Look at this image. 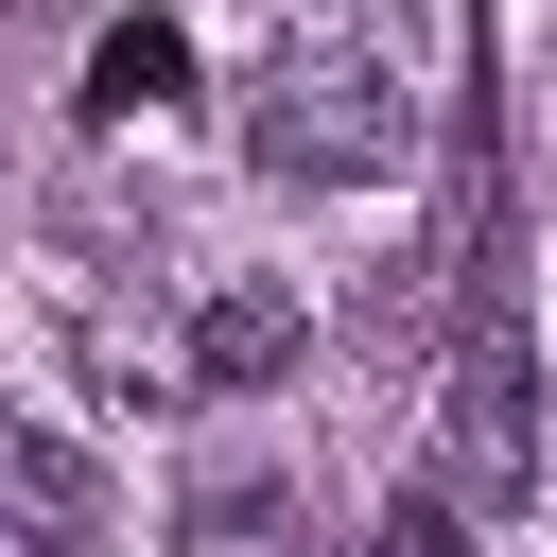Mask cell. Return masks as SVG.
Returning <instances> with one entry per match:
<instances>
[{
  "mask_svg": "<svg viewBox=\"0 0 557 557\" xmlns=\"http://www.w3.org/2000/svg\"><path fill=\"white\" fill-rule=\"evenodd\" d=\"M244 157L296 174V191H366V174L418 157V104H400V70L366 35H278L244 70Z\"/></svg>",
  "mask_w": 557,
  "mask_h": 557,
  "instance_id": "1",
  "label": "cell"
},
{
  "mask_svg": "<svg viewBox=\"0 0 557 557\" xmlns=\"http://www.w3.org/2000/svg\"><path fill=\"white\" fill-rule=\"evenodd\" d=\"M174 557H296V470H209L174 505Z\"/></svg>",
  "mask_w": 557,
  "mask_h": 557,
  "instance_id": "5",
  "label": "cell"
},
{
  "mask_svg": "<svg viewBox=\"0 0 557 557\" xmlns=\"http://www.w3.org/2000/svg\"><path fill=\"white\" fill-rule=\"evenodd\" d=\"M435 453H453V505H522L557 453H540V366H522V313L470 296L453 313V366H435Z\"/></svg>",
  "mask_w": 557,
  "mask_h": 557,
  "instance_id": "2",
  "label": "cell"
},
{
  "mask_svg": "<svg viewBox=\"0 0 557 557\" xmlns=\"http://www.w3.org/2000/svg\"><path fill=\"white\" fill-rule=\"evenodd\" d=\"M174 87H191V52H174V35H104V52H87V122H122V104H174Z\"/></svg>",
  "mask_w": 557,
  "mask_h": 557,
  "instance_id": "6",
  "label": "cell"
},
{
  "mask_svg": "<svg viewBox=\"0 0 557 557\" xmlns=\"http://www.w3.org/2000/svg\"><path fill=\"white\" fill-rule=\"evenodd\" d=\"M278 366H296V296H278V278H209V296H191V383L244 400V383H278Z\"/></svg>",
  "mask_w": 557,
  "mask_h": 557,
  "instance_id": "4",
  "label": "cell"
},
{
  "mask_svg": "<svg viewBox=\"0 0 557 557\" xmlns=\"http://www.w3.org/2000/svg\"><path fill=\"white\" fill-rule=\"evenodd\" d=\"M0 540H104V470L52 418H0Z\"/></svg>",
  "mask_w": 557,
  "mask_h": 557,
  "instance_id": "3",
  "label": "cell"
},
{
  "mask_svg": "<svg viewBox=\"0 0 557 557\" xmlns=\"http://www.w3.org/2000/svg\"><path fill=\"white\" fill-rule=\"evenodd\" d=\"M366 557H470V505H418V487H400V505H383V540H366Z\"/></svg>",
  "mask_w": 557,
  "mask_h": 557,
  "instance_id": "7",
  "label": "cell"
},
{
  "mask_svg": "<svg viewBox=\"0 0 557 557\" xmlns=\"http://www.w3.org/2000/svg\"><path fill=\"white\" fill-rule=\"evenodd\" d=\"M0 557H104V540H0Z\"/></svg>",
  "mask_w": 557,
  "mask_h": 557,
  "instance_id": "8",
  "label": "cell"
}]
</instances>
